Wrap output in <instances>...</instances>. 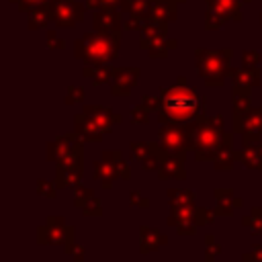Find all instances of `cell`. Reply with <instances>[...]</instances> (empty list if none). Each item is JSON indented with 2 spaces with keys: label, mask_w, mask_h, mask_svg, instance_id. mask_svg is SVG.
Masks as SVG:
<instances>
[{
  "label": "cell",
  "mask_w": 262,
  "mask_h": 262,
  "mask_svg": "<svg viewBox=\"0 0 262 262\" xmlns=\"http://www.w3.org/2000/svg\"><path fill=\"white\" fill-rule=\"evenodd\" d=\"M139 47H143L145 43L154 41V39H160V37H168V23H160V20H154L147 16V23L145 27L139 31Z\"/></svg>",
  "instance_id": "obj_23"
},
{
  "label": "cell",
  "mask_w": 262,
  "mask_h": 262,
  "mask_svg": "<svg viewBox=\"0 0 262 262\" xmlns=\"http://www.w3.org/2000/svg\"><path fill=\"white\" fill-rule=\"evenodd\" d=\"M92 176H94V180H98V182H100V186H102L104 190H108V188L113 186V182L119 178L117 170H115L108 162H104V160H100V162L96 160V162H94Z\"/></svg>",
  "instance_id": "obj_24"
},
{
  "label": "cell",
  "mask_w": 262,
  "mask_h": 262,
  "mask_svg": "<svg viewBox=\"0 0 262 262\" xmlns=\"http://www.w3.org/2000/svg\"><path fill=\"white\" fill-rule=\"evenodd\" d=\"M213 196H215V211L219 217H231L235 209H239L244 205L242 199L233 196V190L231 188H215L213 190Z\"/></svg>",
  "instance_id": "obj_17"
},
{
  "label": "cell",
  "mask_w": 262,
  "mask_h": 262,
  "mask_svg": "<svg viewBox=\"0 0 262 262\" xmlns=\"http://www.w3.org/2000/svg\"><path fill=\"white\" fill-rule=\"evenodd\" d=\"M92 27H94V31H98L102 35L121 37V31H125L123 29V10L119 6L94 10V14H92Z\"/></svg>",
  "instance_id": "obj_10"
},
{
  "label": "cell",
  "mask_w": 262,
  "mask_h": 262,
  "mask_svg": "<svg viewBox=\"0 0 262 262\" xmlns=\"http://www.w3.org/2000/svg\"><path fill=\"white\" fill-rule=\"evenodd\" d=\"M229 78H231V84L237 86V88H244V90H250L260 86L262 78H260V70L258 68H231L229 70Z\"/></svg>",
  "instance_id": "obj_19"
},
{
  "label": "cell",
  "mask_w": 262,
  "mask_h": 262,
  "mask_svg": "<svg viewBox=\"0 0 262 262\" xmlns=\"http://www.w3.org/2000/svg\"><path fill=\"white\" fill-rule=\"evenodd\" d=\"M164 244H168L166 233H162L156 227H147V225L139 227V252L141 254H151V252L160 250Z\"/></svg>",
  "instance_id": "obj_18"
},
{
  "label": "cell",
  "mask_w": 262,
  "mask_h": 262,
  "mask_svg": "<svg viewBox=\"0 0 262 262\" xmlns=\"http://www.w3.org/2000/svg\"><path fill=\"white\" fill-rule=\"evenodd\" d=\"M258 262H262V260H258Z\"/></svg>",
  "instance_id": "obj_55"
},
{
  "label": "cell",
  "mask_w": 262,
  "mask_h": 262,
  "mask_svg": "<svg viewBox=\"0 0 262 262\" xmlns=\"http://www.w3.org/2000/svg\"><path fill=\"white\" fill-rule=\"evenodd\" d=\"M63 250H66V254H68V256H72V258H74V262H84V258H86V250H84V246H82V244L70 242V244H66V246H63Z\"/></svg>",
  "instance_id": "obj_41"
},
{
  "label": "cell",
  "mask_w": 262,
  "mask_h": 262,
  "mask_svg": "<svg viewBox=\"0 0 262 262\" xmlns=\"http://www.w3.org/2000/svg\"><path fill=\"white\" fill-rule=\"evenodd\" d=\"M121 37L102 35L98 31L86 33L74 43V57L82 59L84 66H100L117 59Z\"/></svg>",
  "instance_id": "obj_3"
},
{
  "label": "cell",
  "mask_w": 262,
  "mask_h": 262,
  "mask_svg": "<svg viewBox=\"0 0 262 262\" xmlns=\"http://www.w3.org/2000/svg\"><path fill=\"white\" fill-rule=\"evenodd\" d=\"M141 102H143V104H145L149 111H156V113L162 108V96H151V94H145Z\"/></svg>",
  "instance_id": "obj_49"
},
{
  "label": "cell",
  "mask_w": 262,
  "mask_h": 262,
  "mask_svg": "<svg viewBox=\"0 0 262 262\" xmlns=\"http://www.w3.org/2000/svg\"><path fill=\"white\" fill-rule=\"evenodd\" d=\"M94 196V190L92 188H88V186H76L74 188V207H78V209H82L90 199Z\"/></svg>",
  "instance_id": "obj_35"
},
{
  "label": "cell",
  "mask_w": 262,
  "mask_h": 262,
  "mask_svg": "<svg viewBox=\"0 0 262 262\" xmlns=\"http://www.w3.org/2000/svg\"><path fill=\"white\" fill-rule=\"evenodd\" d=\"M154 6V0H123L121 2V10L135 14V16H149Z\"/></svg>",
  "instance_id": "obj_32"
},
{
  "label": "cell",
  "mask_w": 262,
  "mask_h": 262,
  "mask_svg": "<svg viewBox=\"0 0 262 262\" xmlns=\"http://www.w3.org/2000/svg\"><path fill=\"white\" fill-rule=\"evenodd\" d=\"M76 229L66 223L63 217H47L43 225L37 227V242L43 246H66L74 242Z\"/></svg>",
  "instance_id": "obj_8"
},
{
  "label": "cell",
  "mask_w": 262,
  "mask_h": 262,
  "mask_svg": "<svg viewBox=\"0 0 262 262\" xmlns=\"http://www.w3.org/2000/svg\"><path fill=\"white\" fill-rule=\"evenodd\" d=\"M49 12H51V23H55L57 27L70 29L76 27L78 23L84 20L86 14V4H80L76 0H49L47 2Z\"/></svg>",
  "instance_id": "obj_9"
},
{
  "label": "cell",
  "mask_w": 262,
  "mask_h": 262,
  "mask_svg": "<svg viewBox=\"0 0 262 262\" xmlns=\"http://www.w3.org/2000/svg\"><path fill=\"white\" fill-rule=\"evenodd\" d=\"M82 113L102 131V133H111L115 125H119L123 119L119 113H115L113 108H106L102 104H86L82 108Z\"/></svg>",
  "instance_id": "obj_12"
},
{
  "label": "cell",
  "mask_w": 262,
  "mask_h": 262,
  "mask_svg": "<svg viewBox=\"0 0 262 262\" xmlns=\"http://www.w3.org/2000/svg\"><path fill=\"white\" fill-rule=\"evenodd\" d=\"M178 0H154V6H151V12H149V18L154 20H160V23H170L176 18V8H178Z\"/></svg>",
  "instance_id": "obj_22"
},
{
  "label": "cell",
  "mask_w": 262,
  "mask_h": 262,
  "mask_svg": "<svg viewBox=\"0 0 262 262\" xmlns=\"http://www.w3.org/2000/svg\"><path fill=\"white\" fill-rule=\"evenodd\" d=\"M231 111H233V121H231L233 123V131L237 133L239 125L246 119V115L252 111L250 90H244V88H237V86L231 88Z\"/></svg>",
  "instance_id": "obj_15"
},
{
  "label": "cell",
  "mask_w": 262,
  "mask_h": 262,
  "mask_svg": "<svg viewBox=\"0 0 262 262\" xmlns=\"http://www.w3.org/2000/svg\"><path fill=\"white\" fill-rule=\"evenodd\" d=\"M129 203H131L133 207H139V209H147V207H149V199L143 196L139 190H131V192H129Z\"/></svg>",
  "instance_id": "obj_47"
},
{
  "label": "cell",
  "mask_w": 262,
  "mask_h": 262,
  "mask_svg": "<svg viewBox=\"0 0 262 262\" xmlns=\"http://www.w3.org/2000/svg\"><path fill=\"white\" fill-rule=\"evenodd\" d=\"M149 108L141 102V104H135L133 108H131V121L135 123V125H147L149 123Z\"/></svg>",
  "instance_id": "obj_37"
},
{
  "label": "cell",
  "mask_w": 262,
  "mask_h": 262,
  "mask_svg": "<svg viewBox=\"0 0 262 262\" xmlns=\"http://www.w3.org/2000/svg\"><path fill=\"white\" fill-rule=\"evenodd\" d=\"M231 47L223 49H194V66L199 76L205 80L209 88H221L231 70Z\"/></svg>",
  "instance_id": "obj_4"
},
{
  "label": "cell",
  "mask_w": 262,
  "mask_h": 262,
  "mask_svg": "<svg viewBox=\"0 0 262 262\" xmlns=\"http://www.w3.org/2000/svg\"><path fill=\"white\" fill-rule=\"evenodd\" d=\"M217 217V211L215 209H207V207H196V213H194V221L199 227L203 225H211Z\"/></svg>",
  "instance_id": "obj_36"
},
{
  "label": "cell",
  "mask_w": 262,
  "mask_h": 262,
  "mask_svg": "<svg viewBox=\"0 0 262 262\" xmlns=\"http://www.w3.org/2000/svg\"><path fill=\"white\" fill-rule=\"evenodd\" d=\"M49 20H51V12H49V6L47 4H39V6H35L33 10H29V29L31 31H37V29H43V27H47L49 25Z\"/></svg>",
  "instance_id": "obj_29"
},
{
  "label": "cell",
  "mask_w": 262,
  "mask_h": 262,
  "mask_svg": "<svg viewBox=\"0 0 262 262\" xmlns=\"http://www.w3.org/2000/svg\"><path fill=\"white\" fill-rule=\"evenodd\" d=\"M35 188H37V194L39 196H45V199H55L57 196V184L55 182H49L45 178H39Z\"/></svg>",
  "instance_id": "obj_34"
},
{
  "label": "cell",
  "mask_w": 262,
  "mask_h": 262,
  "mask_svg": "<svg viewBox=\"0 0 262 262\" xmlns=\"http://www.w3.org/2000/svg\"><path fill=\"white\" fill-rule=\"evenodd\" d=\"M162 108L158 111L160 125L164 123H190L205 115V98L186 84H174L162 88Z\"/></svg>",
  "instance_id": "obj_1"
},
{
  "label": "cell",
  "mask_w": 262,
  "mask_h": 262,
  "mask_svg": "<svg viewBox=\"0 0 262 262\" xmlns=\"http://www.w3.org/2000/svg\"><path fill=\"white\" fill-rule=\"evenodd\" d=\"M129 149H131L133 160H137V162H143V160L151 154V147H149V143H145V141H131Z\"/></svg>",
  "instance_id": "obj_38"
},
{
  "label": "cell",
  "mask_w": 262,
  "mask_h": 262,
  "mask_svg": "<svg viewBox=\"0 0 262 262\" xmlns=\"http://www.w3.org/2000/svg\"><path fill=\"white\" fill-rule=\"evenodd\" d=\"M237 162L250 170H262V154H260L258 143L237 149Z\"/></svg>",
  "instance_id": "obj_27"
},
{
  "label": "cell",
  "mask_w": 262,
  "mask_h": 262,
  "mask_svg": "<svg viewBox=\"0 0 262 262\" xmlns=\"http://www.w3.org/2000/svg\"><path fill=\"white\" fill-rule=\"evenodd\" d=\"M260 59H262V55L258 51H254V49H248V51L242 53V66L244 68H258Z\"/></svg>",
  "instance_id": "obj_45"
},
{
  "label": "cell",
  "mask_w": 262,
  "mask_h": 262,
  "mask_svg": "<svg viewBox=\"0 0 262 262\" xmlns=\"http://www.w3.org/2000/svg\"><path fill=\"white\" fill-rule=\"evenodd\" d=\"M84 94H86L84 86H70V88L66 90L63 102H66V104H78V102L84 100Z\"/></svg>",
  "instance_id": "obj_39"
},
{
  "label": "cell",
  "mask_w": 262,
  "mask_h": 262,
  "mask_svg": "<svg viewBox=\"0 0 262 262\" xmlns=\"http://www.w3.org/2000/svg\"><path fill=\"white\" fill-rule=\"evenodd\" d=\"M219 254H221V246L217 244L215 235L207 233L205 235V262H215Z\"/></svg>",
  "instance_id": "obj_33"
},
{
  "label": "cell",
  "mask_w": 262,
  "mask_h": 262,
  "mask_svg": "<svg viewBox=\"0 0 262 262\" xmlns=\"http://www.w3.org/2000/svg\"><path fill=\"white\" fill-rule=\"evenodd\" d=\"M121 2L123 0H84V4L90 10H102V8H115V6L121 8Z\"/></svg>",
  "instance_id": "obj_43"
},
{
  "label": "cell",
  "mask_w": 262,
  "mask_h": 262,
  "mask_svg": "<svg viewBox=\"0 0 262 262\" xmlns=\"http://www.w3.org/2000/svg\"><path fill=\"white\" fill-rule=\"evenodd\" d=\"M168 203L170 207L194 205V190L192 188H168Z\"/></svg>",
  "instance_id": "obj_30"
},
{
  "label": "cell",
  "mask_w": 262,
  "mask_h": 262,
  "mask_svg": "<svg viewBox=\"0 0 262 262\" xmlns=\"http://www.w3.org/2000/svg\"><path fill=\"white\" fill-rule=\"evenodd\" d=\"M141 168H143L145 172H158V170H160V160H158L154 154H149V156L141 162Z\"/></svg>",
  "instance_id": "obj_50"
},
{
  "label": "cell",
  "mask_w": 262,
  "mask_h": 262,
  "mask_svg": "<svg viewBox=\"0 0 262 262\" xmlns=\"http://www.w3.org/2000/svg\"><path fill=\"white\" fill-rule=\"evenodd\" d=\"M235 162H237V151L233 149V135L231 133H225L223 145L219 147V151L213 158V168L217 172H229Z\"/></svg>",
  "instance_id": "obj_16"
},
{
  "label": "cell",
  "mask_w": 262,
  "mask_h": 262,
  "mask_svg": "<svg viewBox=\"0 0 262 262\" xmlns=\"http://www.w3.org/2000/svg\"><path fill=\"white\" fill-rule=\"evenodd\" d=\"M176 47V41L174 39H168V37H160V39H154L149 43H145L141 49H145L149 53L151 59H166L170 49Z\"/></svg>",
  "instance_id": "obj_25"
},
{
  "label": "cell",
  "mask_w": 262,
  "mask_h": 262,
  "mask_svg": "<svg viewBox=\"0 0 262 262\" xmlns=\"http://www.w3.org/2000/svg\"><path fill=\"white\" fill-rule=\"evenodd\" d=\"M84 176V139L78 137L74 147L55 162V184L57 188H76Z\"/></svg>",
  "instance_id": "obj_5"
},
{
  "label": "cell",
  "mask_w": 262,
  "mask_h": 262,
  "mask_svg": "<svg viewBox=\"0 0 262 262\" xmlns=\"http://www.w3.org/2000/svg\"><path fill=\"white\" fill-rule=\"evenodd\" d=\"M45 39H47V41H45L47 49H63V47H66V41L57 35V31H55V29H49Z\"/></svg>",
  "instance_id": "obj_44"
},
{
  "label": "cell",
  "mask_w": 262,
  "mask_h": 262,
  "mask_svg": "<svg viewBox=\"0 0 262 262\" xmlns=\"http://www.w3.org/2000/svg\"><path fill=\"white\" fill-rule=\"evenodd\" d=\"M207 12H205V29L207 31H219L225 27V23H239L242 20V0H205Z\"/></svg>",
  "instance_id": "obj_6"
},
{
  "label": "cell",
  "mask_w": 262,
  "mask_h": 262,
  "mask_svg": "<svg viewBox=\"0 0 262 262\" xmlns=\"http://www.w3.org/2000/svg\"><path fill=\"white\" fill-rule=\"evenodd\" d=\"M176 82H178V84H186V78H184V76H178Z\"/></svg>",
  "instance_id": "obj_51"
},
{
  "label": "cell",
  "mask_w": 262,
  "mask_h": 262,
  "mask_svg": "<svg viewBox=\"0 0 262 262\" xmlns=\"http://www.w3.org/2000/svg\"><path fill=\"white\" fill-rule=\"evenodd\" d=\"M102 160L108 162V164L117 170L119 178H123V180L131 178V168H129V164L123 160V154H121L119 149H106V151H102Z\"/></svg>",
  "instance_id": "obj_28"
},
{
  "label": "cell",
  "mask_w": 262,
  "mask_h": 262,
  "mask_svg": "<svg viewBox=\"0 0 262 262\" xmlns=\"http://www.w3.org/2000/svg\"><path fill=\"white\" fill-rule=\"evenodd\" d=\"M8 2L14 4L16 10H20V12H29V10H33L35 6H39V4H47L49 0H8Z\"/></svg>",
  "instance_id": "obj_46"
},
{
  "label": "cell",
  "mask_w": 262,
  "mask_h": 262,
  "mask_svg": "<svg viewBox=\"0 0 262 262\" xmlns=\"http://www.w3.org/2000/svg\"><path fill=\"white\" fill-rule=\"evenodd\" d=\"M237 133H242V147L256 145V143L262 141V106L252 108L246 115V119L239 125Z\"/></svg>",
  "instance_id": "obj_13"
},
{
  "label": "cell",
  "mask_w": 262,
  "mask_h": 262,
  "mask_svg": "<svg viewBox=\"0 0 262 262\" xmlns=\"http://www.w3.org/2000/svg\"><path fill=\"white\" fill-rule=\"evenodd\" d=\"M74 131L84 139V141H90V143H100L104 133L84 115V113H78L74 117Z\"/></svg>",
  "instance_id": "obj_21"
},
{
  "label": "cell",
  "mask_w": 262,
  "mask_h": 262,
  "mask_svg": "<svg viewBox=\"0 0 262 262\" xmlns=\"http://www.w3.org/2000/svg\"><path fill=\"white\" fill-rule=\"evenodd\" d=\"M82 213L86 217H100L102 215V201L98 196H92L84 207H82Z\"/></svg>",
  "instance_id": "obj_40"
},
{
  "label": "cell",
  "mask_w": 262,
  "mask_h": 262,
  "mask_svg": "<svg viewBox=\"0 0 262 262\" xmlns=\"http://www.w3.org/2000/svg\"><path fill=\"white\" fill-rule=\"evenodd\" d=\"M190 133H192V151L196 162H213L215 154L223 145L225 133L223 131V117H207L201 115L199 119L190 121Z\"/></svg>",
  "instance_id": "obj_2"
},
{
  "label": "cell",
  "mask_w": 262,
  "mask_h": 262,
  "mask_svg": "<svg viewBox=\"0 0 262 262\" xmlns=\"http://www.w3.org/2000/svg\"><path fill=\"white\" fill-rule=\"evenodd\" d=\"M113 72H115V68H108L106 63H100V66H84V70H82V74H84L86 78H90L94 86L111 84Z\"/></svg>",
  "instance_id": "obj_26"
},
{
  "label": "cell",
  "mask_w": 262,
  "mask_h": 262,
  "mask_svg": "<svg viewBox=\"0 0 262 262\" xmlns=\"http://www.w3.org/2000/svg\"><path fill=\"white\" fill-rule=\"evenodd\" d=\"M258 260H262V244H252L250 252L242 256V262H258Z\"/></svg>",
  "instance_id": "obj_48"
},
{
  "label": "cell",
  "mask_w": 262,
  "mask_h": 262,
  "mask_svg": "<svg viewBox=\"0 0 262 262\" xmlns=\"http://www.w3.org/2000/svg\"><path fill=\"white\" fill-rule=\"evenodd\" d=\"M242 2H246V4H248V2H252V0H242Z\"/></svg>",
  "instance_id": "obj_53"
},
{
  "label": "cell",
  "mask_w": 262,
  "mask_h": 262,
  "mask_svg": "<svg viewBox=\"0 0 262 262\" xmlns=\"http://www.w3.org/2000/svg\"><path fill=\"white\" fill-rule=\"evenodd\" d=\"M178 2H180V4H182V2H186V0H178Z\"/></svg>",
  "instance_id": "obj_54"
},
{
  "label": "cell",
  "mask_w": 262,
  "mask_h": 262,
  "mask_svg": "<svg viewBox=\"0 0 262 262\" xmlns=\"http://www.w3.org/2000/svg\"><path fill=\"white\" fill-rule=\"evenodd\" d=\"M196 207L186 205V207H172L168 215V225L176 229L178 235H194L196 233V221H194Z\"/></svg>",
  "instance_id": "obj_11"
},
{
  "label": "cell",
  "mask_w": 262,
  "mask_h": 262,
  "mask_svg": "<svg viewBox=\"0 0 262 262\" xmlns=\"http://www.w3.org/2000/svg\"><path fill=\"white\" fill-rule=\"evenodd\" d=\"M242 225L250 229L252 235H262V207H252L250 213L242 217Z\"/></svg>",
  "instance_id": "obj_31"
},
{
  "label": "cell",
  "mask_w": 262,
  "mask_h": 262,
  "mask_svg": "<svg viewBox=\"0 0 262 262\" xmlns=\"http://www.w3.org/2000/svg\"><path fill=\"white\" fill-rule=\"evenodd\" d=\"M78 133L76 131H72V133H68V135H57L55 139H51L49 143H47V154H45V158H47V162H57V160H61L72 147H74V143L78 141Z\"/></svg>",
  "instance_id": "obj_20"
},
{
  "label": "cell",
  "mask_w": 262,
  "mask_h": 262,
  "mask_svg": "<svg viewBox=\"0 0 262 262\" xmlns=\"http://www.w3.org/2000/svg\"><path fill=\"white\" fill-rule=\"evenodd\" d=\"M147 23V16H135V14H129L125 20H123V29L125 31H141Z\"/></svg>",
  "instance_id": "obj_42"
},
{
  "label": "cell",
  "mask_w": 262,
  "mask_h": 262,
  "mask_svg": "<svg viewBox=\"0 0 262 262\" xmlns=\"http://www.w3.org/2000/svg\"><path fill=\"white\" fill-rule=\"evenodd\" d=\"M260 27H262V14H260Z\"/></svg>",
  "instance_id": "obj_52"
},
{
  "label": "cell",
  "mask_w": 262,
  "mask_h": 262,
  "mask_svg": "<svg viewBox=\"0 0 262 262\" xmlns=\"http://www.w3.org/2000/svg\"><path fill=\"white\" fill-rule=\"evenodd\" d=\"M141 70L139 68H115L113 72V80H111V94L113 96H127L133 86L139 80Z\"/></svg>",
  "instance_id": "obj_14"
},
{
  "label": "cell",
  "mask_w": 262,
  "mask_h": 262,
  "mask_svg": "<svg viewBox=\"0 0 262 262\" xmlns=\"http://www.w3.org/2000/svg\"><path fill=\"white\" fill-rule=\"evenodd\" d=\"M158 141L172 154L186 156L192 149V133L188 123H164L158 129Z\"/></svg>",
  "instance_id": "obj_7"
}]
</instances>
